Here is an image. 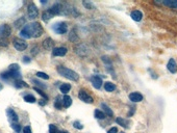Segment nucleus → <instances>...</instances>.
Instances as JSON below:
<instances>
[{"mask_svg":"<svg viewBox=\"0 0 177 133\" xmlns=\"http://www.w3.org/2000/svg\"><path fill=\"white\" fill-rule=\"evenodd\" d=\"M49 133H60V131H58V127L55 126V125L50 124L49 125Z\"/></svg>","mask_w":177,"mask_h":133,"instance_id":"29","label":"nucleus"},{"mask_svg":"<svg viewBox=\"0 0 177 133\" xmlns=\"http://www.w3.org/2000/svg\"><path fill=\"white\" fill-rule=\"evenodd\" d=\"M87 52H89V49L85 45L83 44H78L77 46H75V53L79 56H87Z\"/></svg>","mask_w":177,"mask_h":133,"instance_id":"6","label":"nucleus"},{"mask_svg":"<svg viewBox=\"0 0 177 133\" xmlns=\"http://www.w3.org/2000/svg\"><path fill=\"white\" fill-rule=\"evenodd\" d=\"M27 15H28V18L31 19V20H35V19L39 16V9L36 6L35 3H32V2L29 3L27 8Z\"/></svg>","mask_w":177,"mask_h":133,"instance_id":"3","label":"nucleus"},{"mask_svg":"<svg viewBox=\"0 0 177 133\" xmlns=\"http://www.w3.org/2000/svg\"><path fill=\"white\" fill-rule=\"evenodd\" d=\"M67 48H65V47H56L53 49L52 54L53 56H64L67 54Z\"/></svg>","mask_w":177,"mask_h":133,"instance_id":"9","label":"nucleus"},{"mask_svg":"<svg viewBox=\"0 0 177 133\" xmlns=\"http://www.w3.org/2000/svg\"><path fill=\"white\" fill-rule=\"evenodd\" d=\"M129 99L132 102H141L143 100V95L136 92L131 93V94H129Z\"/></svg>","mask_w":177,"mask_h":133,"instance_id":"13","label":"nucleus"},{"mask_svg":"<svg viewBox=\"0 0 177 133\" xmlns=\"http://www.w3.org/2000/svg\"><path fill=\"white\" fill-rule=\"evenodd\" d=\"M43 33V28H42L41 24L38 22H33L28 25H24L22 30H21L20 35L21 37H25V39H30V37H41Z\"/></svg>","mask_w":177,"mask_h":133,"instance_id":"1","label":"nucleus"},{"mask_svg":"<svg viewBox=\"0 0 177 133\" xmlns=\"http://www.w3.org/2000/svg\"><path fill=\"white\" fill-rule=\"evenodd\" d=\"M37 76H38V77H40V78H42V79H45V80L49 79V76L47 75V74L43 73V72H38V73H37Z\"/></svg>","mask_w":177,"mask_h":133,"instance_id":"33","label":"nucleus"},{"mask_svg":"<svg viewBox=\"0 0 177 133\" xmlns=\"http://www.w3.org/2000/svg\"><path fill=\"white\" fill-rule=\"evenodd\" d=\"M53 30H54L56 33H58V35H64V33L67 32L68 25L67 23H65V22H58V23L54 24Z\"/></svg>","mask_w":177,"mask_h":133,"instance_id":"5","label":"nucleus"},{"mask_svg":"<svg viewBox=\"0 0 177 133\" xmlns=\"http://www.w3.org/2000/svg\"><path fill=\"white\" fill-rule=\"evenodd\" d=\"M12 128L14 129L16 132H20V131H21V126L18 124V123H13V124H12Z\"/></svg>","mask_w":177,"mask_h":133,"instance_id":"34","label":"nucleus"},{"mask_svg":"<svg viewBox=\"0 0 177 133\" xmlns=\"http://www.w3.org/2000/svg\"><path fill=\"white\" fill-rule=\"evenodd\" d=\"M78 97H79V99H80L81 101L85 102V103H90V104H92L93 102H94V100H93L92 97H91L89 94H87V93H85V91H79Z\"/></svg>","mask_w":177,"mask_h":133,"instance_id":"8","label":"nucleus"},{"mask_svg":"<svg viewBox=\"0 0 177 133\" xmlns=\"http://www.w3.org/2000/svg\"><path fill=\"white\" fill-rule=\"evenodd\" d=\"M161 3L163 5H167V6L171 7V8L177 9V0H163Z\"/></svg>","mask_w":177,"mask_h":133,"instance_id":"17","label":"nucleus"},{"mask_svg":"<svg viewBox=\"0 0 177 133\" xmlns=\"http://www.w3.org/2000/svg\"><path fill=\"white\" fill-rule=\"evenodd\" d=\"M60 90L63 94H68L70 92V90H71V85L69 83H63L60 86Z\"/></svg>","mask_w":177,"mask_h":133,"instance_id":"20","label":"nucleus"},{"mask_svg":"<svg viewBox=\"0 0 177 133\" xmlns=\"http://www.w3.org/2000/svg\"><path fill=\"white\" fill-rule=\"evenodd\" d=\"M120 133H125V132H120Z\"/></svg>","mask_w":177,"mask_h":133,"instance_id":"45","label":"nucleus"},{"mask_svg":"<svg viewBox=\"0 0 177 133\" xmlns=\"http://www.w3.org/2000/svg\"><path fill=\"white\" fill-rule=\"evenodd\" d=\"M54 17V15L52 14V12H51L50 9H47V11H44L43 14H42V19H43L44 22H48L49 20H51V19Z\"/></svg>","mask_w":177,"mask_h":133,"instance_id":"14","label":"nucleus"},{"mask_svg":"<svg viewBox=\"0 0 177 133\" xmlns=\"http://www.w3.org/2000/svg\"><path fill=\"white\" fill-rule=\"evenodd\" d=\"M38 51H39V48H38L37 46H35V47H33V50H32V54L36 55V54H37Z\"/></svg>","mask_w":177,"mask_h":133,"instance_id":"41","label":"nucleus"},{"mask_svg":"<svg viewBox=\"0 0 177 133\" xmlns=\"http://www.w3.org/2000/svg\"><path fill=\"white\" fill-rule=\"evenodd\" d=\"M104 88H105L106 92H109V93L114 92V91L116 90V85L112 82H105V84H104Z\"/></svg>","mask_w":177,"mask_h":133,"instance_id":"21","label":"nucleus"},{"mask_svg":"<svg viewBox=\"0 0 177 133\" xmlns=\"http://www.w3.org/2000/svg\"><path fill=\"white\" fill-rule=\"evenodd\" d=\"M47 101H48V100H46V99H43L42 101H39V103H40V105H45V104L47 103Z\"/></svg>","mask_w":177,"mask_h":133,"instance_id":"42","label":"nucleus"},{"mask_svg":"<svg viewBox=\"0 0 177 133\" xmlns=\"http://www.w3.org/2000/svg\"><path fill=\"white\" fill-rule=\"evenodd\" d=\"M7 115H9V119L12 121V123H17L18 122V115L13 109H7Z\"/></svg>","mask_w":177,"mask_h":133,"instance_id":"16","label":"nucleus"},{"mask_svg":"<svg viewBox=\"0 0 177 133\" xmlns=\"http://www.w3.org/2000/svg\"><path fill=\"white\" fill-rule=\"evenodd\" d=\"M101 107L103 108V110H104V111H105V115H109V117H113V115H114L113 110L110 109V108L108 107V106L106 105L105 103H102V104H101Z\"/></svg>","mask_w":177,"mask_h":133,"instance_id":"22","label":"nucleus"},{"mask_svg":"<svg viewBox=\"0 0 177 133\" xmlns=\"http://www.w3.org/2000/svg\"><path fill=\"white\" fill-rule=\"evenodd\" d=\"M130 17H131V19L134 21H136V22H140L143 18V14L140 12V11H134V12L131 13Z\"/></svg>","mask_w":177,"mask_h":133,"instance_id":"15","label":"nucleus"},{"mask_svg":"<svg viewBox=\"0 0 177 133\" xmlns=\"http://www.w3.org/2000/svg\"><path fill=\"white\" fill-rule=\"evenodd\" d=\"M54 106H55V108H58V109H62V107L64 106L63 105V98L62 97L58 96V98H56V100H55V102H54Z\"/></svg>","mask_w":177,"mask_h":133,"instance_id":"23","label":"nucleus"},{"mask_svg":"<svg viewBox=\"0 0 177 133\" xmlns=\"http://www.w3.org/2000/svg\"><path fill=\"white\" fill-rule=\"evenodd\" d=\"M11 33H12V28H11L9 25L3 24V25L0 26V37H2V39L9 37Z\"/></svg>","mask_w":177,"mask_h":133,"instance_id":"7","label":"nucleus"},{"mask_svg":"<svg viewBox=\"0 0 177 133\" xmlns=\"http://www.w3.org/2000/svg\"><path fill=\"white\" fill-rule=\"evenodd\" d=\"M91 82H92L93 86L95 87V88H100L102 85V79L99 77V76H93L92 78H91Z\"/></svg>","mask_w":177,"mask_h":133,"instance_id":"12","label":"nucleus"},{"mask_svg":"<svg viewBox=\"0 0 177 133\" xmlns=\"http://www.w3.org/2000/svg\"><path fill=\"white\" fill-rule=\"evenodd\" d=\"M71 104H72V99H71V97H69V96H64V98H63V105L65 106L66 108H68V107H70L71 106Z\"/></svg>","mask_w":177,"mask_h":133,"instance_id":"19","label":"nucleus"},{"mask_svg":"<svg viewBox=\"0 0 177 133\" xmlns=\"http://www.w3.org/2000/svg\"><path fill=\"white\" fill-rule=\"evenodd\" d=\"M15 85H16L17 87H28L27 83H25L24 81H22V80H16Z\"/></svg>","mask_w":177,"mask_h":133,"instance_id":"28","label":"nucleus"},{"mask_svg":"<svg viewBox=\"0 0 177 133\" xmlns=\"http://www.w3.org/2000/svg\"><path fill=\"white\" fill-rule=\"evenodd\" d=\"M73 126L75 127L76 129H82V128H83V126H82V125H81L80 123H79V122H77V121H76V122H74Z\"/></svg>","mask_w":177,"mask_h":133,"instance_id":"36","label":"nucleus"},{"mask_svg":"<svg viewBox=\"0 0 177 133\" xmlns=\"http://www.w3.org/2000/svg\"><path fill=\"white\" fill-rule=\"evenodd\" d=\"M24 24H25V18H23V17H22V18H20L19 20H17L16 22H15L14 25H15V27H16V28H20L21 26H23Z\"/></svg>","mask_w":177,"mask_h":133,"instance_id":"24","label":"nucleus"},{"mask_svg":"<svg viewBox=\"0 0 177 133\" xmlns=\"http://www.w3.org/2000/svg\"><path fill=\"white\" fill-rule=\"evenodd\" d=\"M58 72L60 75H62L63 77H65V78L69 79V80L78 81V79H79L78 74L76 73V72H74L73 70L66 68V66H58Z\"/></svg>","mask_w":177,"mask_h":133,"instance_id":"2","label":"nucleus"},{"mask_svg":"<svg viewBox=\"0 0 177 133\" xmlns=\"http://www.w3.org/2000/svg\"><path fill=\"white\" fill-rule=\"evenodd\" d=\"M102 60H103L104 62H107L108 64H110V60L108 59V57H105V56H102Z\"/></svg>","mask_w":177,"mask_h":133,"instance_id":"40","label":"nucleus"},{"mask_svg":"<svg viewBox=\"0 0 177 133\" xmlns=\"http://www.w3.org/2000/svg\"><path fill=\"white\" fill-rule=\"evenodd\" d=\"M23 60H24V62H30V58L28 57V56H24V57H23Z\"/></svg>","mask_w":177,"mask_h":133,"instance_id":"43","label":"nucleus"},{"mask_svg":"<svg viewBox=\"0 0 177 133\" xmlns=\"http://www.w3.org/2000/svg\"><path fill=\"white\" fill-rule=\"evenodd\" d=\"M167 69L170 73H176L177 72V64L173 58H170V60L168 62L167 64Z\"/></svg>","mask_w":177,"mask_h":133,"instance_id":"10","label":"nucleus"},{"mask_svg":"<svg viewBox=\"0 0 177 133\" xmlns=\"http://www.w3.org/2000/svg\"><path fill=\"white\" fill-rule=\"evenodd\" d=\"M32 81H33V82H35V83H37V84L39 85V86H41L42 88H45V87H46V85L42 84V82H40V81H38V80H35V79H32Z\"/></svg>","mask_w":177,"mask_h":133,"instance_id":"38","label":"nucleus"},{"mask_svg":"<svg viewBox=\"0 0 177 133\" xmlns=\"http://www.w3.org/2000/svg\"><path fill=\"white\" fill-rule=\"evenodd\" d=\"M116 123L119 124L120 126L124 127V128H128V125H129L128 121L125 120V119H123V117H117V119H116Z\"/></svg>","mask_w":177,"mask_h":133,"instance_id":"18","label":"nucleus"},{"mask_svg":"<svg viewBox=\"0 0 177 133\" xmlns=\"http://www.w3.org/2000/svg\"><path fill=\"white\" fill-rule=\"evenodd\" d=\"M35 91L38 93V94H40V95H41V96L43 97L44 99H46V100H48V96H47V95L45 94V93H44L42 90H40V88H38V87H35Z\"/></svg>","mask_w":177,"mask_h":133,"instance_id":"32","label":"nucleus"},{"mask_svg":"<svg viewBox=\"0 0 177 133\" xmlns=\"http://www.w3.org/2000/svg\"><path fill=\"white\" fill-rule=\"evenodd\" d=\"M60 133H69V132H67V131H62V132H60Z\"/></svg>","mask_w":177,"mask_h":133,"instance_id":"44","label":"nucleus"},{"mask_svg":"<svg viewBox=\"0 0 177 133\" xmlns=\"http://www.w3.org/2000/svg\"><path fill=\"white\" fill-rule=\"evenodd\" d=\"M24 100H25V102H27V103H35L36 102V98L32 95H26L25 97H24Z\"/></svg>","mask_w":177,"mask_h":133,"instance_id":"26","label":"nucleus"},{"mask_svg":"<svg viewBox=\"0 0 177 133\" xmlns=\"http://www.w3.org/2000/svg\"><path fill=\"white\" fill-rule=\"evenodd\" d=\"M95 117H96V119H98V120H102V119H104V117H105V113L102 112L101 110L96 109V110H95Z\"/></svg>","mask_w":177,"mask_h":133,"instance_id":"25","label":"nucleus"},{"mask_svg":"<svg viewBox=\"0 0 177 133\" xmlns=\"http://www.w3.org/2000/svg\"><path fill=\"white\" fill-rule=\"evenodd\" d=\"M53 46H54V42H53V40L51 37H47V39L44 40L43 48L45 50H51L53 48Z\"/></svg>","mask_w":177,"mask_h":133,"instance_id":"11","label":"nucleus"},{"mask_svg":"<svg viewBox=\"0 0 177 133\" xmlns=\"http://www.w3.org/2000/svg\"><path fill=\"white\" fill-rule=\"evenodd\" d=\"M83 5L85 6V8H87V9H94L95 8V5L93 4L91 1H83Z\"/></svg>","mask_w":177,"mask_h":133,"instance_id":"30","label":"nucleus"},{"mask_svg":"<svg viewBox=\"0 0 177 133\" xmlns=\"http://www.w3.org/2000/svg\"><path fill=\"white\" fill-rule=\"evenodd\" d=\"M9 71H12V72H19V70H20V66H18L17 64H11L9 68Z\"/></svg>","mask_w":177,"mask_h":133,"instance_id":"31","label":"nucleus"},{"mask_svg":"<svg viewBox=\"0 0 177 133\" xmlns=\"http://www.w3.org/2000/svg\"><path fill=\"white\" fill-rule=\"evenodd\" d=\"M69 40L71 42H76L77 40H78V37H77V35H76L75 30H72L71 32H70V35H69Z\"/></svg>","mask_w":177,"mask_h":133,"instance_id":"27","label":"nucleus"},{"mask_svg":"<svg viewBox=\"0 0 177 133\" xmlns=\"http://www.w3.org/2000/svg\"><path fill=\"white\" fill-rule=\"evenodd\" d=\"M13 44H14V47L16 50L18 51H24L27 48V44L25 41H23L22 39H18V37H15L13 40Z\"/></svg>","mask_w":177,"mask_h":133,"instance_id":"4","label":"nucleus"},{"mask_svg":"<svg viewBox=\"0 0 177 133\" xmlns=\"http://www.w3.org/2000/svg\"><path fill=\"white\" fill-rule=\"evenodd\" d=\"M7 45H9V43H7V41L5 39H0V47H7Z\"/></svg>","mask_w":177,"mask_h":133,"instance_id":"35","label":"nucleus"},{"mask_svg":"<svg viewBox=\"0 0 177 133\" xmlns=\"http://www.w3.org/2000/svg\"><path fill=\"white\" fill-rule=\"evenodd\" d=\"M23 133H31V128H30L29 126L24 127V129H23Z\"/></svg>","mask_w":177,"mask_h":133,"instance_id":"37","label":"nucleus"},{"mask_svg":"<svg viewBox=\"0 0 177 133\" xmlns=\"http://www.w3.org/2000/svg\"><path fill=\"white\" fill-rule=\"evenodd\" d=\"M107 133H118V129L116 127H113V128H110L109 130L107 131Z\"/></svg>","mask_w":177,"mask_h":133,"instance_id":"39","label":"nucleus"}]
</instances>
